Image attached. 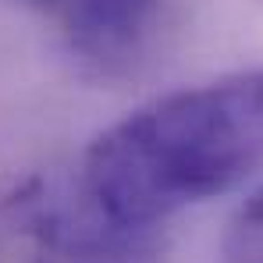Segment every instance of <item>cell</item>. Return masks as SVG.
<instances>
[{
  "label": "cell",
  "mask_w": 263,
  "mask_h": 263,
  "mask_svg": "<svg viewBox=\"0 0 263 263\" xmlns=\"http://www.w3.org/2000/svg\"><path fill=\"white\" fill-rule=\"evenodd\" d=\"M64 43L86 57L110 61L139 43L160 0H22Z\"/></svg>",
  "instance_id": "cell-3"
},
{
  "label": "cell",
  "mask_w": 263,
  "mask_h": 263,
  "mask_svg": "<svg viewBox=\"0 0 263 263\" xmlns=\"http://www.w3.org/2000/svg\"><path fill=\"white\" fill-rule=\"evenodd\" d=\"M220 263H263V185L231 214L220 238Z\"/></svg>",
  "instance_id": "cell-4"
},
{
  "label": "cell",
  "mask_w": 263,
  "mask_h": 263,
  "mask_svg": "<svg viewBox=\"0 0 263 263\" xmlns=\"http://www.w3.org/2000/svg\"><path fill=\"white\" fill-rule=\"evenodd\" d=\"M263 171V68L146 100L103 128L79 175L118 217L164 228Z\"/></svg>",
  "instance_id": "cell-1"
},
{
  "label": "cell",
  "mask_w": 263,
  "mask_h": 263,
  "mask_svg": "<svg viewBox=\"0 0 263 263\" xmlns=\"http://www.w3.org/2000/svg\"><path fill=\"white\" fill-rule=\"evenodd\" d=\"M160 228L118 217L79 167L40 171L0 192V263H157Z\"/></svg>",
  "instance_id": "cell-2"
}]
</instances>
